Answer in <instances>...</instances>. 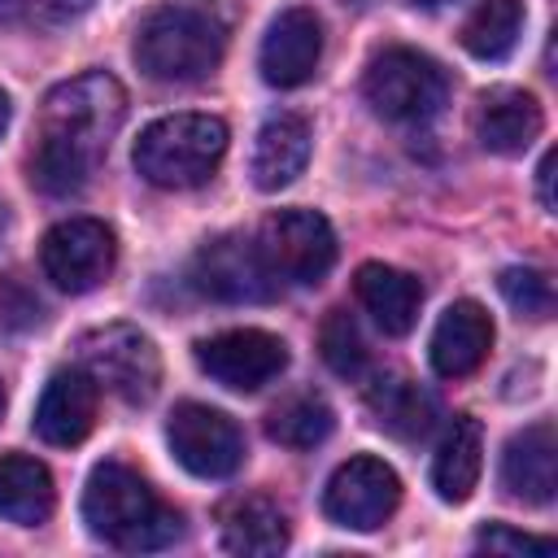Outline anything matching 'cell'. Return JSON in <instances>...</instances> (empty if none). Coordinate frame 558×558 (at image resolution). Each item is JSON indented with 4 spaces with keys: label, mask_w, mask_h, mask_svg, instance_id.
Segmentation results:
<instances>
[{
    "label": "cell",
    "mask_w": 558,
    "mask_h": 558,
    "mask_svg": "<svg viewBox=\"0 0 558 558\" xmlns=\"http://www.w3.org/2000/svg\"><path fill=\"white\" fill-rule=\"evenodd\" d=\"M126 118V92L113 74L87 70L57 83L39 109V140L31 153V183L48 196H74L105 161Z\"/></svg>",
    "instance_id": "1"
},
{
    "label": "cell",
    "mask_w": 558,
    "mask_h": 558,
    "mask_svg": "<svg viewBox=\"0 0 558 558\" xmlns=\"http://www.w3.org/2000/svg\"><path fill=\"white\" fill-rule=\"evenodd\" d=\"M83 523H87V532L96 541H105L113 549H126V554L166 549L183 532L179 510H170L157 497V488L140 471H131L122 462H100L87 475Z\"/></svg>",
    "instance_id": "2"
},
{
    "label": "cell",
    "mask_w": 558,
    "mask_h": 558,
    "mask_svg": "<svg viewBox=\"0 0 558 558\" xmlns=\"http://www.w3.org/2000/svg\"><path fill=\"white\" fill-rule=\"evenodd\" d=\"M227 52V22L214 4L170 0L140 17L135 61L157 83H196L218 70Z\"/></svg>",
    "instance_id": "3"
},
{
    "label": "cell",
    "mask_w": 558,
    "mask_h": 558,
    "mask_svg": "<svg viewBox=\"0 0 558 558\" xmlns=\"http://www.w3.org/2000/svg\"><path fill=\"white\" fill-rule=\"evenodd\" d=\"M227 153V122L214 113H166L148 122L135 140V170L144 183L166 192H187L214 179Z\"/></svg>",
    "instance_id": "4"
},
{
    "label": "cell",
    "mask_w": 558,
    "mask_h": 558,
    "mask_svg": "<svg viewBox=\"0 0 558 558\" xmlns=\"http://www.w3.org/2000/svg\"><path fill=\"white\" fill-rule=\"evenodd\" d=\"M371 109L388 122H427L449 96L445 70L418 48H384L362 78Z\"/></svg>",
    "instance_id": "5"
},
{
    "label": "cell",
    "mask_w": 558,
    "mask_h": 558,
    "mask_svg": "<svg viewBox=\"0 0 558 558\" xmlns=\"http://www.w3.org/2000/svg\"><path fill=\"white\" fill-rule=\"evenodd\" d=\"M78 366L96 379V388L122 397V401H148L161 379V353L148 331L131 323L92 327L78 336Z\"/></svg>",
    "instance_id": "6"
},
{
    "label": "cell",
    "mask_w": 558,
    "mask_h": 558,
    "mask_svg": "<svg viewBox=\"0 0 558 558\" xmlns=\"http://www.w3.org/2000/svg\"><path fill=\"white\" fill-rule=\"evenodd\" d=\"M257 248L275 279L288 283H323L336 266V231L318 209H279L262 222Z\"/></svg>",
    "instance_id": "7"
},
{
    "label": "cell",
    "mask_w": 558,
    "mask_h": 558,
    "mask_svg": "<svg viewBox=\"0 0 558 558\" xmlns=\"http://www.w3.org/2000/svg\"><path fill=\"white\" fill-rule=\"evenodd\" d=\"M113 262H118V244L100 218H65L39 244L44 275L52 279V288H61L70 296L100 288L113 275Z\"/></svg>",
    "instance_id": "8"
},
{
    "label": "cell",
    "mask_w": 558,
    "mask_h": 558,
    "mask_svg": "<svg viewBox=\"0 0 558 558\" xmlns=\"http://www.w3.org/2000/svg\"><path fill=\"white\" fill-rule=\"evenodd\" d=\"M166 440L179 466L201 480H227L244 462V432L235 427V418L201 401H183L170 410Z\"/></svg>",
    "instance_id": "9"
},
{
    "label": "cell",
    "mask_w": 558,
    "mask_h": 558,
    "mask_svg": "<svg viewBox=\"0 0 558 558\" xmlns=\"http://www.w3.org/2000/svg\"><path fill=\"white\" fill-rule=\"evenodd\" d=\"M401 501V480L384 458L357 453L349 462H340L323 488V510L331 523L349 527V532H375L392 519Z\"/></svg>",
    "instance_id": "10"
},
{
    "label": "cell",
    "mask_w": 558,
    "mask_h": 558,
    "mask_svg": "<svg viewBox=\"0 0 558 558\" xmlns=\"http://www.w3.org/2000/svg\"><path fill=\"white\" fill-rule=\"evenodd\" d=\"M196 366L231 392H257L288 366V344L262 327H231L196 340Z\"/></svg>",
    "instance_id": "11"
},
{
    "label": "cell",
    "mask_w": 558,
    "mask_h": 558,
    "mask_svg": "<svg viewBox=\"0 0 558 558\" xmlns=\"http://www.w3.org/2000/svg\"><path fill=\"white\" fill-rule=\"evenodd\" d=\"M192 279L205 296L214 301H231V305H248V301H270L279 279L270 275L257 240L248 235H218L209 240L196 262H192Z\"/></svg>",
    "instance_id": "12"
},
{
    "label": "cell",
    "mask_w": 558,
    "mask_h": 558,
    "mask_svg": "<svg viewBox=\"0 0 558 558\" xmlns=\"http://www.w3.org/2000/svg\"><path fill=\"white\" fill-rule=\"evenodd\" d=\"M318 57H323V22L314 17V9L296 4L266 26L257 65L270 87H301L305 78H314Z\"/></svg>",
    "instance_id": "13"
},
{
    "label": "cell",
    "mask_w": 558,
    "mask_h": 558,
    "mask_svg": "<svg viewBox=\"0 0 558 558\" xmlns=\"http://www.w3.org/2000/svg\"><path fill=\"white\" fill-rule=\"evenodd\" d=\"M96 401H100V388L83 366L57 371L39 392V405H35V418H31L35 436L44 445H57V449H70V445L87 440V432L96 423Z\"/></svg>",
    "instance_id": "14"
},
{
    "label": "cell",
    "mask_w": 558,
    "mask_h": 558,
    "mask_svg": "<svg viewBox=\"0 0 558 558\" xmlns=\"http://www.w3.org/2000/svg\"><path fill=\"white\" fill-rule=\"evenodd\" d=\"M488 349H493V318H488V310L480 301H453L436 318L427 357H432V371L440 379H462V375L480 371Z\"/></svg>",
    "instance_id": "15"
},
{
    "label": "cell",
    "mask_w": 558,
    "mask_h": 558,
    "mask_svg": "<svg viewBox=\"0 0 558 558\" xmlns=\"http://www.w3.org/2000/svg\"><path fill=\"white\" fill-rule=\"evenodd\" d=\"M545 113L536 105L532 92L523 87H493L480 96V113H475V135L488 153L497 157H519L532 148V140L541 135Z\"/></svg>",
    "instance_id": "16"
},
{
    "label": "cell",
    "mask_w": 558,
    "mask_h": 558,
    "mask_svg": "<svg viewBox=\"0 0 558 558\" xmlns=\"http://www.w3.org/2000/svg\"><path fill=\"white\" fill-rule=\"evenodd\" d=\"M501 484L519 501H532V506L554 501V488H558V440H554L549 423H532V427H523V432H514L506 440Z\"/></svg>",
    "instance_id": "17"
},
{
    "label": "cell",
    "mask_w": 558,
    "mask_h": 558,
    "mask_svg": "<svg viewBox=\"0 0 558 558\" xmlns=\"http://www.w3.org/2000/svg\"><path fill=\"white\" fill-rule=\"evenodd\" d=\"M310 161V126L296 113H275L262 122L257 140H253V157H248V174L262 192H279L288 187Z\"/></svg>",
    "instance_id": "18"
},
{
    "label": "cell",
    "mask_w": 558,
    "mask_h": 558,
    "mask_svg": "<svg viewBox=\"0 0 558 558\" xmlns=\"http://www.w3.org/2000/svg\"><path fill=\"white\" fill-rule=\"evenodd\" d=\"M353 288H357L362 310L375 318V327L384 336H405L418 323L423 288H418L414 275H405L397 266H384V262H366V266H357Z\"/></svg>",
    "instance_id": "19"
},
{
    "label": "cell",
    "mask_w": 558,
    "mask_h": 558,
    "mask_svg": "<svg viewBox=\"0 0 558 558\" xmlns=\"http://www.w3.org/2000/svg\"><path fill=\"white\" fill-rule=\"evenodd\" d=\"M480 471H484V427L480 418L462 414L449 423L445 440L436 445L432 488L440 493V501H466L480 484Z\"/></svg>",
    "instance_id": "20"
},
{
    "label": "cell",
    "mask_w": 558,
    "mask_h": 558,
    "mask_svg": "<svg viewBox=\"0 0 558 558\" xmlns=\"http://www.w3.org/2000/svg\"><path fill=\"white\" fill-rule=\"evenodd\" d=\"M222 545L231 554H248V558H270L279 549H288V519L270 497H231L222 506Z\"/></svg>",
    "instance_id": "21"
},
{
    "label": "cell",
    "mask_w": 558,
    "mask_h": 558,
    "mask_svg": "<svg viewBox=\"0 0 558 558\" xmlns=\"http://www.w3.org/2000/svg\"><path fill=\"white\" fill-rule=\"evenodd\" d=\"M52 506H57V488H52L48 466L26 453H4L0 458V519L17 527H39L48 523Z\"/></svg>",
    "instance_id": "22"
},
{
    "label": "cell",
    "mask_w": 558,
    "mask_h": 558,
    "mask_svg": "<svg viewBox=\"0 0 558 558\" xmlns=\"http://www.w3.org/2000/svg\"><path fill=\"white\" fill-rule=\"evenodd\" d=\"M371 414L384 432H392L401 440H418L436 423V397L427 388H418L414 379H379L371 388Z\"/></svg>",
    "instance_id": "23"
},
{
    "label": "cell",
    "mask_w": 558,
    "mask_h": 558,
    "mask_svg": "<svg viewBox=\"0 0 558 558\" xmlns=\"http://www.w3.org/2000/svg\"><path fill=\"white\" fill-rule=\"evenodd\" d=\"M519 31H523V4L519 0H475V9L466 13L458 39H462V48L471 57L501 61L519 44Z\"/></svg>",
    "instance_id": "24"
},
{
    "label": "cell",
    "mask_w": 558,
    "mask_h": 558,
    "mask_svg": "<svg viewBox=\"0 0 558 558\" xmlns=\"http://www.w3.org/2000/svg\"><path fill=\"white\" fill-rule=\"evenodd\" d=\"M331 427H336V414L318 392L283 397L266 414V436L275 445H283V449H314V445H323L331 436Z\"/></svg>",
    "instance_id": "25"
},
{
    "label": "cell",
    "mask_w": 558,
    "mask_h": 558,
    "mask_svg": "<svg viewBox=\"0 0 558 558\" xmlns=\"http://www.w3.org/2000/svg\"><path fill=\"white\" fill-rule=\"evenodd\" d=\"M318 349H323V362H327L336 375H344V379L362 375V366H366V340H362V331H357V323H353L349 310H331V314L323 318V327H318Z\"/></svg>",
    "instance_id": "26"
},
{
    "label": "cell",
    "mask_w": 558,
    "mask_h": 558,
    "mask_svg": "<svg viewBox=\"0 0 558 558\" xmlns=\"http://www.w3.org/2000/svg\"><path fill=\"white\" fill-rule=\"evenodd\" d=\"M501 296L510 301L514 314H527V318H549L554 314V279L536 266H510L501 270Z\"/></svg>",
    "instance_id": "27"
},
{
    "label": "cell",
    "mask_w": 558,
    "mask_h": 558,
    "mask_svg": "<svg viewBox=\"0 0 558 558\" xmlns=\"http://www.w3.org/2000/svg\"><path fill=\"white\" fill-rule=\"evenodd\" d=\"M87 4L92 0H0V22L26 26V31H52L83 17Z\"/></svg>",
    "instance_id": "28"
},
{
    "label": "cell",
    "mask_w": 558,
    "mask_h": 558,
    "mask_svg": "<svg viewBox=\"0 0 558 558\" xmlns=\"http://www.w3.org/2000/svg\"><path fill=\"white\" fill-rule=\"evenodd\" d=\"M480 549H493V554H554L558 545L549 536H527V532H514L506 523H493L475 536Z\"/></svg>",
    "instance_id": "29"
},
{
    "label": "cell",
    "mask_w": 558,
    "mask_h": 558,
    "mask_svg": "<svg viewBox=\"0 0 558 558\" xmlns=\"http://www.w3.org/2000/svg\"><path fill=\"white\" fill-rule=\"evenodd\" d=\"M536 179H541V205H545V209H554V192H549V183H554V153H545V157H541Z\"/></svg>",
    "instance_id": "30"
},
{
    "label": "cell",
    "mask_w": 558,
    "mask_h": 558,
    "mask_svg": "<svg viewBox=\"0 0 558 558\" xmlns=\"http://www.w3.org/2000/svg\"><path fill=\"white\" fill-rule=\"evenodd\" d=\"M9 113H13V109H9V96H4V92H0V135H4V131H9Z\"/></svg>",
    "instance_id": "31"
},
{
    "label": "cell",
    "mask_w": 558,
    "mask_h": 558,
    "mask_svg": "<svg viewBox=\"0 0 558 558\" xmlns=\"http://www.w3.org/2000/svg\"><path fill=\"white\" fill-rule=\"evenodd\" d=\"M414 4H427L432 9V4H445V0H414Z\"/></svg>",
    "instance_id": "32"
},
{
    "label": "cell",
    "mask_w": 558,
    "mask_h": 558,
    "mask_svg": "<svg viewBox=\"0 0 558 558\" xmlns=\"http://www.w3.org/2000/svg\"><path fill=\"white\" fill-rule=\"evenodd\" d=\"M0 414H4V392H0Z\"/></svg>",
    "instance_id": "33"
},
{
    "label": "cell",
    "mask_w": 558,
    "mask_h": 558,
    "mask_svg": "<svg viewBox=\"0 0 558 558\" xmlns=\"http://www.w3.org/2000/svg\"><path fill=\"white\" fill-rule=\"evenodd\" d=\"M0 227H4V214H0Z\"/></svg>",
    "instance_id": "34"
}]
</instances>
